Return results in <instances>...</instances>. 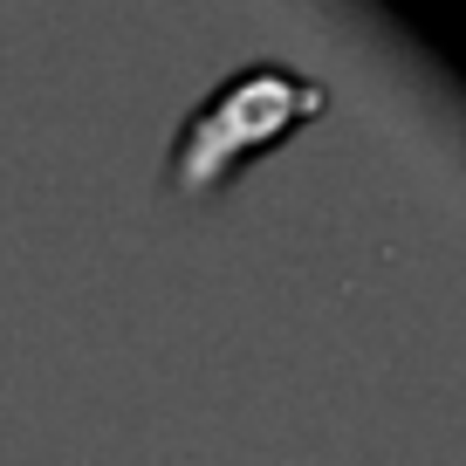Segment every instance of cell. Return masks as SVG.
<instances>
[{
	"mask_svg": "<svg viewBox=\"0 0 466 466\" xmlns=\"http://www.w3.org/2000/svg\"><path fill=\"white\" fill-rule=\"evenodd\" d=\"M322 83L316 76H295L281 62H254V69H233L199 110L178 124L172 145V192L199 199V192L227 186L248 158H261L268 145H281L289 131H302L309 116H322Z\"/></svg>",
	"mask_w": 466,
	"mask_h": 466,
	"instance_id": "6da1fadb",
	"label": "cell"
}]
</instances>
